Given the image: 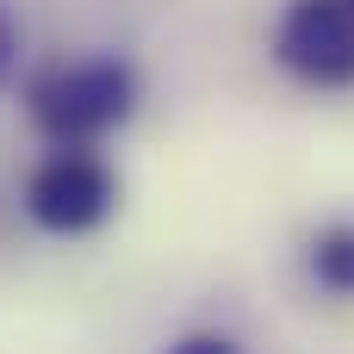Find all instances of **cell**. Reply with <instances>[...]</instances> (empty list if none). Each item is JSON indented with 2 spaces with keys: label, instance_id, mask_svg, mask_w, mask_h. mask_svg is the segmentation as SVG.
<instances>
[{
  "label": "cell",
  "instance_id": "cell-2",
  "mask_svg": "<svg viewBox=\"0 0 354 354\" xmlns=\"http://www.w3.org/2000/svg\"><path fill=\"white\" fill-rule=\"evenodd\" d=\"M25 212L50 236H87L118 212V174L93 149H50L25 180Z\"/></svg>",
  "mask_w": 354,
  "mask_h": 354
},
{
  "label": "cell",
  "instance_id": "cell-1",
  "mask_svg": "<svg viewBox=\"0 0 354 354\" xmlns=\"http://www.w3.org/2000/svg\"><path fill=\"white\" fill-rule=\"evenodd\" d=\"M25 106H31V124L56 149H93L100 137H112L137 112V68L124 56L56 62V68H44L31 81Z\"/></svg>",
  "mask_w": 354,
  "mask_h": 354
},
{
  "label": "cell",
  "instance_id": "cell-4",
  "mask_svg": "<svg viewBox=\"0 0 354 354\" xmlns=\"http://www.w3.org/2000/svg\"><path fill=\"white\" fill-rule=\"evenodd\" d=\"M311 280L324 286V292H354V224H330V230H317L311 236Z\"/></svg>",
  "mask_w": 354,
  "mask_h": 354
},
{
  "label": "cell",
  "instance_id": "cell-6",
  "mask_svg": "<svg viewBox=\"0 0 354 354\" xmlns=\"http://www.w3.org/2000/svg\"><path fill=\"white\" fill-rule=\"evenodd\" d=\"M12 56H19V31H12V19H6V6H0V81H6V68H12Z\"/></svg>",
  "mask_w": 354,
  "mask_h": 354
},
{
  "label": "cell",
  "instance_id": "cell-5",
  "mask_svg": "<svg viewBox=\"0 0 354 354\" xmlns=\"http://www.w3.org/2000/svg\"><path fill=\"white\" fill-rule=\"evenodd\" d=\"M168 354H236V342H224V336H187V342H174Z\"/></svg>",
  "mask_w": 354,
  "mask_h": 354
},
{
  "label": "cell",
  "instance_id": "cell-3",
  "mask_svg": "<svg viewBox=\"0 0 354 354\" xmlns=\"http://www.w3.org/2000/svg\"><path fill=\"white\" fill-rule=\"evenodd\" d=\"M274 62L299 87H354V0H292L274 25Z\"/></svg>",
  "mask_w": 354,
  "mask_h": 354
}]
</instances>
